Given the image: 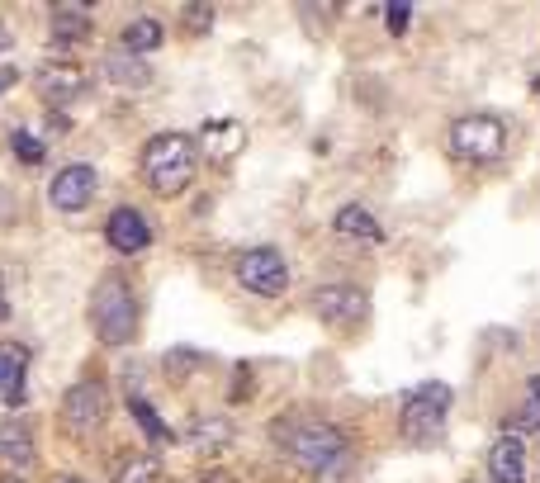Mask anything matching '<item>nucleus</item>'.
<instances>
[{
    "label": "nucleus",
    "mask_w": 540,
    "mask_h": 483,
    "mask_svg": "<svg viewBox=\"0 0 540 483\" xmlns=\"http://www.w3.org/2000/svg\"><path fill=\"white\" fill-rule=\"evenodd\" d=\"M128 412H133V422L143 427V436L152 441V446H171V441H176V431L157 417V408H152L143 394H128Z\"/></svg>",
    "instance_id": "aec40b11"
},
{
    "label": "nucleus",
    "mask_w": 540,
    "mask_h": 483,
    "mask_svg": "<svg viewBox=\"0 0 540 483\" xmlns=\"http://www.w3.org/2000/svg\"><path fill=\"white\" fill-rule=\"evenodd\" d=\"M526 398H536V403H540V375L526 379Z\"/></svg>",
    "instance_id": "c85d7f7f"
},
{
    "label": "nucleus",
    "mask_w": 540,
    "mask_h": 483,
    "mask_svg": "<svg viewBox=\"0 0 540 483\" xmlns=\"http://www.w3.org/2000/svg\"><path fill=\"white\" fill-rule=\"evenodd\" d=\"M446 408H450V389L446 384H422L403 398L398 408V431L408 446H436L446 436Z\"/></svg>",
    "instance_id": "20e7f679"
},
{
    "label": "nucleus",
    "mask_w": 540,
    "mask_h": 483,
    "mask_svg": "<svg viewBox=\"0 0 540 483\" xmlns=\"http://www.w3.org/2000/svg\"><path fill=\"white\" fill-rule=\"evenodd\" d=\"M5 318H10V308H5V294H0V322H5Z\"/></svg>",
    "instance_id": "c756f323"
},
{
    "label": "nucleus",
    "mask_w": 540,
    "mask_h": 483,
    "mask_svg": "<svg viewBox=\"0 0 540 483\" xmlns=\"http://www.w3.org/2000/svg\"><path fill=\"white\" fill-rule=\"evenodd\" d=\"M138 166H143V180H147L152 195L176 199V195H185L190 180H195L199 152H195V143H190L185 133H157V138H147Z\"/></svg>",
    "instance_id": "f257e3e1"
},
{
    "label": "nucleus",
    "mask_w": 540,
    "mask_h": 483,
    "mask_svg": "<svg viewBox=\"0 0 540 483\" xmlns=\"http://www.w3.org/2000/svg\"><path fill=\"white\" fill-rule=\"evenodd\" d=\"M190 365H199L195 351H171V370H190Z\"/></svg>",
    "instance_id": "bb28decb"
},
{
    "label": "nucleus",
    "mask_w": 540,
    "mask_h": 483,
    "mask_svg": "<svg viewBox=\"0 0 540 483\" xmlns=\"http://www.w3.org/2000/svg\"><path fill=\"white\" fill-rule=\"evenodd\" d=\"M285 450L289 460L308 474H346L351 465V441H346L342 427H332V422H304V427H294L285 436Z\"/></svg>",
    "instance_id": "7ed1b4c3"
},
{
    "label": "nucleus",
    "mask_w": 540,
    "mask_h": 483,
    "mask_svg": "<svg viewBox=\"0 0 540 483\" xmlns=\"http://www.w3.org/2000/svg\"><path fill=\"white\" fill-rule=\"evenodd\" d=\"M204 138H209V143H204V157L228 161L237 147H242V128H237V124H209V128H204Z\"/></svg>",
    "instance_id": "412c9836"
},
{
    "label": "nucleus",
    "mask_w": 540,
    "mask_h": 483,
    "mask_svg": "<svg viewBox=\"0 0 540 483\" xmlns=\"http://www.w3.org/2000/svg\"><path fill=\"white\" fill-rule=\"evenodd\" d=\"M332 228H337L342 237L370 242V247H379V242H384V228H379L375 214H370V209H360V204H346V209H337V218H332Z\"/></svg>",
    "instance_id": "f3484780"
},
{
    "label": "nucleus",
    "mask_w": 540,
    "mask_h": 483,
    "mask_svg": "<svg viewBox=\"0 0 540 483\" xmlns=\"http://www.w3.org/2000/svg\"><path fill=\"white\" fill-rule=\"evenodd\" d=\"M185 441L195 450H204V455H214V450L233 446V422H228V417H195Z\"/></svg>",
    "instance_id": "6ab92c4d"
},
{
    "label": "nucleus",
    "mask_w": 540,
    "mask_h": 483,
    "mask_svg": "<svg viewBox=\"0 0 540 483\" xmlns=\"http://www.w3.org/2000/svg\"><path fill=\"white\" fill-rule=\"evenodd\" d=\"M185 15H190V29H209L214 24V5H185Z\"/></svg>",
    "instance_id": "a878e982"
},
{
    "label": "nucleus",
    "mask_w": 540,
    "mask_h": 483,
    "mask_svg": "<svg viewBox=\"0 0 540 483\" xmlns=\"http://www.w3.org/2000/svg\"><path fill=\"white\" fill-rule=\"evenodd\" d=\"M81 90H86V72L72 67V62H43V67H38V95H43L48 109H57V114L72 105Z\"/></svg>",
    "instance_id": "9d476101"
},
{
    "label": "nucleus",
    "mask_w": 540,
    "mask_h": 483,
    "mask_svg": "<svg viewBox=\"0 0 540 483\" xmlns=\"http://www.w3.org/2000/svg\"><path fill=\"white\" fill-rule=\"evenodd\" d=\"M105 76L119 90H147L152 86V67H147V57H133V53H124V48L105 57Z\"/></svg>",
    "instance_id": "2eb2a0df"
},
{
    "label": "nucleus",
    "mask_w": 540,
    "mask_h": 483,
    "mask_svg": "<svg viewBox=\"0 0 540 483\" xmlns=\"http://www.w3.org/2000/svg\"><path fill=\"white\" fill-rule=\"evenodd\" d=\"M237 285L247 289V294H256V299H280L289 289V266H285V256L275 247H252V251H242L237 256Z\"/></svg>",
    "instance_id": "423d86ee"
},
{
    "label": "nucleus",
    "mask_w": 540,
    "mask_h": 483,
    "mask_svg": "<svg viewBox=\"0 0 540 483\" xmlns=\"http://www.w3.org/2000/svg\"><path fill=\"white\" fill-rule=\"evenodd\" d=\"M105 237L114 251H124V256H138V251L152 247V228H147V218L138 214V209H114L105 223Z\"/></svg>",
    "instance_id": "9b49d317"
},
{
    "label": "nucleus",
    "mask_w": 540,
    "mask_h": 483,
    "mask_svg": "<svg viewBox=\"0 0 540 483\" xmlns=\"http://www.w3.org/2000/svg\"><path fill=\"white\" fill-rule=\"evenodd\" d=\"M0 455L10 460L15 469H29L34 465V431H29V422H19V417H5L0 422Z\"/></svg>",
    "instance_id": "4468645a"
},
{
    "label": "nucleus",
    "mask_w": 540,
    "mask_h": 483,
    "mask_svg": "<svg viewBox=\"0 0 540 483\" xmlns=\"http://www.w3.org/2000/svg\"><path fill=\"white\" fill-rule=\"evenodd\" d=\"M488 474L493 483H526V450L522 436H498L488 450Z\"/></svg>",
    "instance_id": "ddd939ff"
},
{
    "label": "nucleus",
    "mask_w": 540,
    "mask_h": 483,
    "mask_svg": "<svg viewBox=\"0 0 540 483\" xmlns=\"http://www.w3.org/2000/svg\"><path fill=\"white\" fill-rule=\"evenodd\" d=\"M162 38H166L162 19L138 15V19H133V24L124 29V38H119V48H124V53H133V57H147V53H157V48H162Z\"/></svg>",
    "instance_id": "a211bd4d"
},
{
    "label": "nucleus",
    "mask_w": 540,
    "mask_h": 483,
    "mask_svg": "<svg viewBox=\"0 0 540 483\" xmlns=\"http://www.w3.org/2000/svg\"><path fill=\"white\" fill-rule=\"evenodd\" d=\"M48 15H53V43H76L90 34V5L81 0H57Z\"/></svg>",
    "instance_id": "dca6fc26"
},
{
    "label": "nucleus",
    "mask_w": 540,
    "mask_h": 483,
    "mask_svg": "<svg viewBox=\"0 0 540 483\" xmlns=\"http://www.w3.org/2000/svg\"><path fill=\"white\" fill-rule=\"evenodd\" d=\"M15 67H0V95H5V90H10V86H15Z\"/></svg>",
    "instance_id": "cd10ccee"
},
{
    "label": "nucleus",
    "mask_w": 540,
    "mask_h": 483,
    "mask_svg": "<svg viewBox=\"0 0 540 483\" xmlns=\"http://www.w3.org/2000/svg\"><path fill=\"white\" fill-rule=\"evenodd\" d=\"M90 327L105 346H128L138 337V299L124 275H100V285L90 289Z\"/></svg>",
    "instance_id": "f03ea898"
},
{
    "label": "nucleus",
    "mask_w": 540,
    "mask_h": 483,
    "mask_svg": "<svg viewBox=\"0 0 540 483\" xmlns=\"http://www.w3.org/2000/svg\"><path fill=\"white\" fill-rule=\"evenodd\" d=\"M29 346H19V341H0V398L19 408L24 398H29Z\"/></svg>",
    "instance_id": "f8f14e48"
},
{
    "label": "nucleus",
    "mask_w": 540,
    "mask_h": 483,
    "mask_svg": "<svg viewBox=\"0 0 540 483\" xmlns=\"http://www.w3.org/2000/svg\"><path fill=\"white\" fill-rule=\"evenodd\" d=\"M95 195V166L86 161H72V166H62L48 185V204H53L57 214H81Z\"/></svg>",
    "instance_id": "1a4fd4ad"
},
{
    "label": "nucleus",
    "mask_w": 540,
    "mask_h": 483,
    "mask_svg": "<svg viewBox=\"0 0 540 483\" xmlns=\"http://www.w3.org/2000/svg\"><path fill=\"white\" fill-rule=\"evenodd\" d=\"M10 147H15V157H19V161H29V166H38V161H43V143H38L29 128H15Z\"/></svg>",
    "instance_id": "b1692460"
},
{
    "label": "nucleus",
    "mask_w": 540,
    "mask_h": 483,
    "mask_svg": "<svg viewBox=\"0 0 540 483\" xmlns=\"http://www.w3.org/2000/svg\"><path fill=\"white\" fill-rule=\"evenodd\" d=\"M313 313L323 322H332V327H351V322H360L370 313V294L356 285H323L313 289Z\"/></svg>",
    "instance_id": "6e6552de"
},
{
    "label": "nucleus",
    "mask_w": 540,
    "mask_h": 483,
    "mask_svg": "<svg viewBox=\"0 0 540 483\" xmlns=\"http://www.w3.org/2000/svg\"><path fill=\"white\" fill-rule=\"evenodd\" d=\"M5 483H24V479H15V474H10V479H5Z\"/></svg>",
    "instance_id": "7c9ffc66"
},
{
    "label": "nucleus",
    "mask_w": 540,
    "mask_h": 483,
    "mask_svg": "<svg viewBox=\"0 0 540 483\" xmlns=\"http://www.w3.org/2000/svg\"><path fill=\"white\" fill-rule=\"evenodd\" d=\"M503 431H512V436H517V431H540V403H536V398H526L522 408L503 422Z\"/></svg>",
    "instance_id": "5701e85b"
},
{
    "label": "nucleus",
    "mask_w": 540,
    "mask_h": 483,
    "mask_svg": "<svg viewBox=\"0 0 540 483\" xmlns=\"http://www.w3.org/2000/svg\"><path fill=\"white\" fill-rule=\"evenodd\" d=\"M119 483H157V460H152V455H133V460L119 469Z\"/></svg>",
    "instance_id": "4be33fe9"
},
{
    "label": "nucleus",
    "mask_w": 540,
    "mask_h": 483,
    "mask_svg": "<svg viewBox=\"0 0 540 483\" xmlns=\"http://www.w3.org/2000/svg\"><path fill=\"white\" fill-rule=\"evenodd\" d=\"M450 152L469 166H493L507 152V124L498 114H465L450 124Z\"/></svg>",
    "instance_id": "39448f33"
},
{
    "label": "nucleus",
    "mask_w": 540,
    "mask_h": 483,
    "mask_svg": "<svg viewBox=\"0 0 540 483\" xmlns=\"http://www.w3.org/2000/svg\"><path fill=\"white\" fill-rule=\"evenodd\" d=\"M408 15H413V5H389V10H384L389 34H403V29H408Z\"/></svg>",
    "instance_id": "393cba45"
},
{
    "label": "nucleus",
    "mask_w": 540,
    "mask_h": 483,
    "mask_svg": "<svg viewBox=\"0 0 540 483\" xmlns=\"http://www.w3.org/2000/svg\"><path fill=\"white\" fill-rule=\"evenodd\" d=\"M62 483H81V479H62Z\"/></svg>",
    "instance_id": "473e14b6"
},
{
    "label": "nucleus",
    "mask_w": 540,
    "mask_h": 483,
    "mask_svg": "<svg viewBox=\"0 0 540 483\" xmlns=\"http://www.w3.org/2000/svg\"><path fill=\"white\" fill-rule=\"evenodd\" d=\"M105 412H109L105 384L100 379H81L62 398V427L72 431V436H95V431L105 427Z\"/></svg>",
    "instance_id": "0eeeda50"
},
{
    "label": "nucleus",
    "mask_w": 540,
    "mask_h": 483,
    "mask_svg": "<svg viewBox=\"0 0 540 483\" xmlns=\"http://www.w3.org/2000/svg\"><path fill=\"white\" fill-rule=\"evenodd\" d=\"M536 95H540V76H536Z\"/></svg>",
    "instance_id": "2f4dec72"
}]
</instances>
